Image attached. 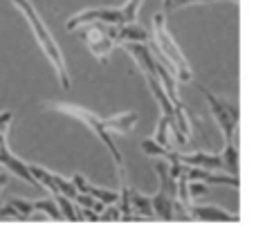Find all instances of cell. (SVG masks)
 I'll return each instance as SVG.
<instances>
[{
  "instance_id": "3",
  "label": "cell",
  "mask_w": 256,
  "mask_h": 238,
  "mask_svg": "<svg viewBox=\"0 0 256 238\" xmlns=\"http://www.w3.org/2000/svg\"><path fill=\"white\" fill-rule=\"evenodd\" d=\"M72 32L79 34V38L88 45L90 54L97 56L102 63L108 61L110 52L117 45L124 43H148L150 34L140 27L137 22H102V20H90L84 25L74 27Z\"/></svg>"
},
{
  "instance_id": "16",
  "label": "cell",
  "mask_w": 256,
  "mask_h": 238,
  "mask_svg": "<svg viewBox=\"0 0 256 238\" xmlns=\"http://www.w3.org/2000/svg\"><path fill=\"white\" fill-rule=\"evenodd\" d=\"M142 150H144L148 158H164V150H166V146L158 144L155 140H144V142H142Z\"/></svg>"
},
{
  "instance_id": "10",
  "label": "cell",
  "mask_w": 256,
  "mask_h": 238,
  "mask_svg": "<svg viewBox=\"0 0 256 238\" xmlns=\"http://www.w3.org/2000/svg\"><path fill=\"white\" fill-rule=\"evenodd\" d=\"M30 171H32V176H34V180L38 182V186H45L52 196H66V198L74 200L76 194H79L76 186L72 184V180L50 171V168H43V166H38V164H30Z\"/></svg>"
},
{
  "instance_id": "11",
  "label": "cell",
  "mask_w": 256,
  "mask_h": 238,
  "mask_svg": "<svg viewBox=\"0 0 256 238\" xmlns=\"http://www.w3.org/2000/svg\"><path fill=\"white\" fill-rule=\"evenodd\" d=\"M186 216L189 220H200V222H238L240 216L232 214L216 204H189L186 207Z\"/></svg>"
},
{
  "instance_id": "1",
  "label": "cell",
  "mask_w": 256,
  "mask_h": 238,
  "mask_svg": "<svg viewBox=\"0 0 256 238\" xmlns=\"http://www.w3.org/2000/svg\"><path fill=\"white\" fill-rule=\"evenodd\" d=\"M45 110H54V112H58V115L72 117V119H76V122L86 124L88 130L92 132L108 148V153L112 155L117 173H120V182H126V164H124V158H122L120 148H117V144H115V135H128V132L137 126V122H140V112L128 110V112H120V115H112V117H99L97 112H92L90 108H84V106H79V104H68V102H50V104H45Z\"/></svg>"
},
{
  "instance_id": "12",
  "label": "cell",
  "mask_w": 256,
  "mask_h": 238,
  "mask_svg": "<svg viewBox=\"0 0 256 238\" xmlns=\"http://www.w3.org/2000/svg\"><path fill=\"white\" fill-rule=\"evenodd\" d=\"M72 184L76 186V191L92 196L94 200H99V202H104V204H115L117 198H120V194H117V191L104 189V186H94L92 182H90L86 176H81V173H74V176H72Z\"/></svg>"
},
{
  "instance_id": "13",
  "label": "cell",
  "mask_w": 256,
  "mask_h": 238,
  "mask_svg": "<svg viewBox=\"0 0 256 238\" xmlns=\"http://www.w3.org/2000/svg\"><path fill=\"white\" fill-rule=\"evenodd\" d=\"M176 158L182 164H189V166H200V168H212V171H220L222 168V155L218 153H176Z\"/></svg>"
},
{
  "instance_id": "2",
  "label": "cell",
  "mask_w": 256,
  "mask_h": 238,
  "mask_svg": "<svg viewBox=\"0 0 256 238\" xmlns=\"http://www.w3.org/2000/svg\"><path fill=\"white\" fill-rule=\"evenodd\" d=\"M122 48L126 50L132 56V61L137 63V68L142 70L146 84H148V90L153 92L155 102L160 106V122L155 126V137L153 140L162 146H168V130L176 135L178 144H180V132H178V119H176V110H173V104L168 102V94L162 86V79H160V58H155L150 54V48L146 43H124Z\"/></svg>"
},
{
  "instance_id": "17",
  "label": "cell",
  "mask_w": 256,
  "mask_h": 238,
  "mask_svg": "<svg viewBox=\"0 0 256 238\" xmlns=\"http://www.w3.org/2000/svg\"><path fill=\"white\" fill-rule=\"evenodd\" d=\"M200 2H216V0H164V14L180 7H189V4H200ZM232 2H236V0H232Z\"/></svg>"
},
{
  "instance_id": "8",
  "label": "cell",
  "mask_w": 256,
  "mask_h": 238,
  "mask_svg": "<svg viewBox=\"0 0 256 238\" xmlns=\"http://www.w3.org/2000/svg\"><path fill=\"white\" fill-rule=\"evenodd\" d=\"M144 0H126L120 7H90L81 9L74 16L68 18L66 30L72 32L74 27L84 25L90 20H102V22H137V14H140Z\"/></svg>"
},
{
  "instance_id": "14",
  "label": "cell",
  "mask_w": 256,
  "mask_h": 238,
  "mask_svg": "<svg viewBox=\"0 0 256 238\" xmlns=\"http://www.w3.org/2000/svg\"><path fill=\"white\" fill-rule=\"evenodd\" d=\"M128 202H130V209L140 220H148V218H155L153 214V204H150V196L142 194V191L128 186Z\"/></svg>"
},
{
  "instance_id": "5",
  "label": "cell",
  "mask_w": 256,
  "mask_h": 238,
  "mask_svg": "<svg viewBox=\"0 0 256 238\" xmlns=\"http://www.w3.org/2000/svg\"><path fill=\"white\" fill-rule=\"evenodd\" d=\"M12 4L18 9V12L25 16V22L30 25L32 34H34L36 43H38L40 52L45 54L50 63H52L54 72L58 76V84H61L63 90H70L72 88V79H70V70H68V63H66V54H63L61 45L56 43L54 34L50 32V27L45 25L43 16L38 14V9L32 4V0H12Z\"/></svg>"
},
{
  "instance_id": "6",
  "label": "cell",
  "mask_w": 256,
  "mask_h": 238,
  "mask_svg": "<svg viewBox=\"0 0 256 238\" xmlns=\"http://www.w3.org/2000/svg\"><path fill=\"white\" fill-rule=\"evenodd\" d=\"M155 173H158L160 189L155 196H150L153 214L160 220H189L186 207L178 198V176L168 168L166 160L155 162Z\"/></svg>"
},
{
  "instance_id": "7",
  "label": "cell",
  "mask_w": 256,
  "mask_h": 238,
  "mask_svg": "<svg viewBox=\"0 0 256 238\" xmlns=\"http://www.w3.org/2000/svg\"><path fill=\"white\" fill-rule=\"evenodd\" d=\"M150 36H153V43L158 45L160 61L176 72L178 81H182V84L191 81V66H189V61H186V56L182 54L180 45H178L176 38H173L171 30H168V25H166V14L164 12H160L153 16Z\"/></svg>"
},
{
  "instance_id": "4",
  "label": "cell",
  "mask_w": 256,
  "mask_h": 238,
  "mask_svg": "<svg viewBox=\"0 0 256 238\" xmlns=\"http://www.w3.org/2000/svg\"><path fill=\"white\" fill-rule=\"evenodd\" d=\"M202 97L207 99V106L212 110V117L216 119L218 128L225 135V148H222V168L227 173L238 176V122H240V110L236 102H227V99L214 94L209 88L198 86Z\"/></svg>"
},
{
  "instance_id": "15",
  "label": "cell",
  "mask_w": 256,
  "mask_h": 238,
  "mask_svg": "<svg viewBox=\"0 0 256 238\" xmlns=\"http://www.w3.org/2000/svg\"><path fill=\"white\" fill-rule=\"evenodd\" d=\"M56 200V207L61 212V218L63 220H70V222H76L79 220V214H76V204L72 198H66V196H54Z\"/></svg>"
},
{
  "instance_id": "18",
  "label": "cell",
  "mask_w": 256,
  "mask_h": 238,
  "mask_svg": "<svg viewBox=\"0 0 256 238\" xmlns=\"http://www.w3.org/2000/svg\"><path fill=\"white\" fill-rule=\"evenodd\" d=\"M7 180H9V173L4 171V173H0V191L4 189V184H7Z\"/></svg>"
},
{
  "instance_id": "9",
  "label": "cell",
  "mask_w": 256,
  "mask_h": 238,
  "mask_svg": "<svg viewBox=\"0 0 256 238\" xmlns=\"http://www.w3.org/2000/svg\"><path fill=\"white\" fill-rule=\"evenodd\" d=\"M12 119H14L12 110H0V166H2L7 173H14L16 178L25 180L27 184L38 186V182L34 180V176H32V171H30V164H25L18 155H14L12 148H9V144H7Z\"/></svg>"
}]
</instances>
